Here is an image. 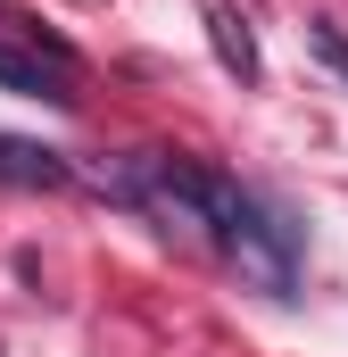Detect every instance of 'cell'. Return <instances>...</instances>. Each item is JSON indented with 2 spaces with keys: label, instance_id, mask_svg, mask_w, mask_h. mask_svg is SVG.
Returning a JSON list of instances; mask_svg holds the SVG:
<instances>
[{
  "label": "cell",
  "instance_id": "obj_4",
  "mask_svg": "<svg viewBox=\"0 0 348 357\" xmlns=\"http://www.w3.org/2000/svg\"><path fill=\"white\" fill-rule=\"evenodd\" d=\"M315 50H324V67L348 75V33H340V25H315Z\"/></svg>",
  "mask_w": 348,
  "mask_h": 357
},
{
  "label": "cell",
  "instance_id": "obj_2",
  "mask_svg": "<svg viewBox=\"0 0 348 357\" xmlns=\"http://www.w3.org/2000/svg\"><path fill=\"white\" fill-rule=\"evenodd\" d=\"M0 183H17V191H67V183H75V167H67L58 150H42V142L0 133Z\"/></svg>",
  "mask_w": 348,
  "mask_h": 357
},
{
  "label": "cell",
  "instance_id": "obj_3",
  "mask_svg": "<svg viewBox=\"0 0 348 357\" xmlns=\"http://www.w3.org/2000/svg\"><path fill=\"white\" fill-rule=\"evenodd\" d=\"M207 33H216V59H224L241 84H258V33H249V17H241V8H207Z\"/></svg>",
  "mask_w": 348,
  "mask_h": 357
},
{
  "label": "cell",
  "instance_id": "obj_1",
  "mask_svg": "<svg viewBox=\"0 0 348 357\" xmlns=\"http://www.w3.org/2000/svg\"><path fill=\"white\" fill-rule=\"evenodd\" d=\"M0 91L67 108V100H75V50H67V42H50L42 25H33V42H0Z\"/></svg>",
  "mask_w": 348,
  "mask_h": 357
}]
</instances>
